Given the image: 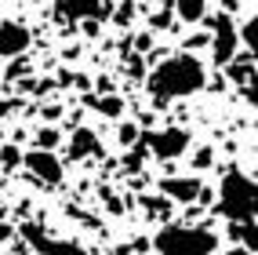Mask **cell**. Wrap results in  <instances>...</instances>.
<instances>
[{
	"label": "cell",
	"mask_w": 258,
	"mask_h": 255,
	"mask_svg": "<svg viewBox=\"0 0 258 255\" xmlns=\"http://www.w3.org/2000/svg\"><path fill=\"white\" fill-rule=\"evenodd\" d=\"M29 51V29L22 22H0V59H22Z\"/></svg>",
	"instance_id": "obj_9"
},
{
	"label": "cell",
	"mask_w": 258,
	"mask_h": 255,
	"mask_svg": "<svg viewBox=\"0 0 258 255\" xmlns=\"http://www.w3.org/2000/svg\"><path fill=\"white\" fill-rule=\"evenodd\" d=\"M131 47H135V55H146V51L153 47V33H139V37H135V44H131Z\"/></svg>",
	"instance_id": "obj_26"
},
{
	"label": "cell",
	"mask_w": 258,
	"mask_h": 255,
	"mask_svg": "<svg viewBox=\"0 0 258 255\" xmlns=\"http://www.w3.org/2000/svg\"><path fill=\"white\" fill-rule=\"evenodd\" d=\"M142 146L160 161H175L189 149V131L182 128H160V131H146L142 135Z\"/></svg>",
	"instance_id": "obj_5"
},
{
	"label": "cell",
	"mask_w": 258,
	"mask_h": 255,
	"mask_svg": "<svg viewBox=\"0 0 258 255\" xmlns=\"http://www.w3.org/2000/svg\"><path fill=\"white\" fill-rule=\"evenodd\" d=\"M160 193H164L167 200L189 204V200H200L204 186H200L197 179H189V175H178V179H164V182H160Z\"/></svg>",
	"instance_id": "obj_10"
},
{
	"label": "cell",
	"mask_w": 258,
	"mask_h": 255,
	"mask_svg": "<svg viewBox=\"0 0 258 255\" xmlns=\"http://www.w3.org/2000/svg\"><path fill=\"white\" fill-rule=\"evenodd\" d=\"M229 237L236 244H244L251 255H258V223L247 219V223H229Z\"/></svg>",
	"instance_id": "obj_12"
},
{
	"label": "cell",
	"mask_w": 258,
	"mask_h": 255,
	"mask_svg": "<svg viewBox=\"0 0 258 255\" xmlns=\"http://www.w3.org/2000/svg\"><path fill=\"white\" fill-rule=\"evenodd\" d=\"M218 212L229 223H247L258 215V179L244 172H229L218 186Z\"/></svg>",
	"instance_id": "obj_2"
},
{
	"label": "cell",
	"mask_w": 258,
	"mask_h": 255,
	"mask_svg": "<svg viewBox=\"0 0 258 255\" xmlns=\"http://www.w3.org/2000/svg\"><path fill=\"white\" fill-rule=\"evenodd\" d=\"M58 142H62V135H58L55 128H40V131H37V149H47V153H51Z\"/></svg>",
	"instance_id": "obj_20"
},
{
	"label": "cell",
	"mask_w": 258,
	"mask_h": 255,
	"mask_svg": "<svg viewBox=\"0 0 258 255\" xmlns=\"http://www.w3.org/2000/svg\"><path fill=\"white\" fill-rule=\"evenodd\" d=\"M226 255H251V251H247V248H244V244H233V248H229V251H226Z\"/></svg>",
	"instance_id": "obj_32"
},
{
	"label": "cell",
	"mask_w": 258,
	"mask_h": 255,
	"mask_svg": "<svg viewBox=\"0 0 258 255\" xmlns=\"http://www.w3.org/2000/svg\"><path fill=\"white\" fill-rule=\"evenodd\" d=\"M204 84H208V70H204V62L197 55H171L146 77V88H149L157 106H164L171 98L193 95V91L204 88Z\"/></svg>",
	"instance_id": "obj_1"
},
{
	"label": "cell",
	"mask_w": 258,
	"mask_h": 255,
	"mask_svg": "<svg viewBox=\"0 0 258 255\" xmlns=\"http://www.w3.org/2000/svg\"><path fill=\"white\" fill-rule=\"evenodd\" d=\"M142 204H146V212L153 215V219H167V212H171V200L167 197H142Z\"/></svg>",
	"instance_id": "obj_18"
},
{
	"label": "cell",
	"mask_w": 258,
	"mask_h": 255,
	"mask_svg": "<svg viewBox=\"0 0 258 255\" xmlns=\"http://www.w3.org/2000/svg\"><path fill=\"white\" fill-rule=\"evenodd\" d=\"M185 47H211V33H193L185 40Z\"/></svg>",
	"instance_id": "obj_27"
},
{
	"label": "cell",
	"mask_w": 258,
	"mask_h": 255,
	"mask_svg": "<svg viewBox=\"0 0 258 255\" xmlns=\"http://www.w3.org/2000/svg\"><path fill=\"white\" fill-rule=\"evenodd\" d=\"M127 77H135V80L146 77V62H142V55H127Z\"/></svg>",
	"instance_id": "obj_24"
},
{
	"label": "cell",
	"mask_w": 258,
	"mask_h": 255,
	"mask_svg": "<svg viewBox=\"0 0 258 255\" xmlns=\"http://www.w3.org/2000/svg\"><path fill=\"white\" fill-rule=\"evenodd\" d=\"M11 237V226H0V241H8Z\"/></svg>",
	"instance_id": "obj_34"
},
{
	"label": "cell",
	"mask_w": 258,
	"mask_h": 255,
	"mask_svg": "<svg viewBox=\"0 0 258 255\" xmlns=\"http://www.w3.org/2000/svg\"><path fill=\"white\" fill-rule=\"evenodd\" d=\"M0 164H4V168H15V164H22V153H19V146H15V142L0 146Z\"/></svg>",
	"instance_id": "obj_22"
},
{
	"label": "cell",
	"mask_w": 258,
	"mask_h": 255,
	"mask_svg": "<svg viewBox=\"0 0 258 255\" xmlns=\"http://www.w3.org/2000/svg\"><path fill=\"white\" fill-rule=\"evenodd\" d=\"M88 102H91L102 117H113V121L124 113V98H120V95H98V98H88Z\"/></svg>",
	"instance_id": "obj_14"
},
{
	"label": "cell",
	"mask_w": 258,
	"mask_h": 255,
	"mask_svg": "<svg viewBox=\"0 0 258 255\" xmlns=\"http://www.w3.org/2000/svg\"><path fill=\"white\" fill-rule=\"evenodd\" d=\"M211 161H215V149H211V146H200V149L193 153V168H197V172L211 168Z\"/></svg>",
	"instance_id": "obj_23"
},
{
	"label": "cell",
	"mask_w": 258,
	"mask_h": 255,
	"mask_svg": "<svg viewBox=\"0 0 258 255\" xmlns=\"http://www.w3.org/2000/svg\"><path fill=\"white\" fill-rule=\"evenodd\" d=\"M58 113H62V106H44V117H47V121H55Z\"/></svg>",
	"instance_id": "obj_31"
},
{
	"label": "cell",
	"mask_w": 258,
	"mask_h": 255,
	"mask_svg": "<svg viewBox=\"0 0 258 255\" xmlns=\"http://www.w3.org/2000/svg\"><path fill=\"white\" fill-rule=\"evenodd\" d=\"M204 26L211 33V59L218 66H229L236 59V44H240V33L233 26V15L218 11V15H204Z\"/></svg>",
	"instance_id": "obj_4"
},
{
	"label": "cell",
	"mask_w": 258,
	"mask_h": 255,
	"mask_svg": "<svg viewBox=\"0 0 258 255\" xmlns=\"http://www.w3.org/2000/svg\"><path fill=\"white\" fill-rule=\"evenodd\" d=\"M55 15L62 22H88V19H106L113 15V8L106 0H55Z\"/></svg>",
	"instance_id": "obj_6"
},
{
	"label": "cell",
	"mask_w": 258,
	"mask_h": 255,
	"mask_svg": "<svg viewBox=\"0 0 258 255\" xmlns=\"http://www.w3.org/2000/svg\"><path fill=\"white\" fill-rule=\"evenodd\" d=\"M26 73V59H11V70H8V80H15V77H22Z\"/></svg>",
	"instance_id": "obj_28"
},
{
	"label": "cell",
	"mask_w": 258,
	"mask_h": 255,
	"mask_svg": "<svg viewBox=\"0 0 258 255\" xmlns=\"http://www.w3.org/2000/svg\"><path fill=\"white\" fill-rule=\"evenodd\" d=\"M91 153H98V139L91 128H77L73 139H70V161H84L91 157Z\"/></svg>",
	"instance_id": "obj_11"
},
{
	"label": "cell",
	"mask_w": 258,
	"mask_h": 255,
	"mask_svg": "<svg viewBox=\"0 0 258 255\" xmlns=\"http://www.w3.org/2000/svg\"><path fill=\"white\" fill-rule=\"evenodd\" d=\"M149 26L153 29H171V26H175V0H167V4L149 19Z\"/></svg>",
	"instance_id": "obj_16"
},
{
	"label": "cell",
	"mask_w": 258,
	"mask_h": 255,
	"mask_svg": "<svg viewBox=\"0 0 258 255\" xmlns=\"http://www.w3.org/2000/svg\"><path fill=\"white\" fill-rule=\"evenodd\" d=\"M22 241L29 248H37L40 255H88V251H84L80 244H73V241H51L37 223H22Z\"/></svg>",
	"instance_id": "obj_7"
},
{
	"label": "cell",
	"mask_w": 258,
	"mask_h": 255,
	"mask_svg": "<svg viewBox=\"0 0 258 255\" xmlns=\"http://www.w3.org/2000/svg\"><path fill=\"white\" fill-rule=\"evenodd\" d=\"M98 29H102L98 19H88V22H84V33H88V37H98Z\"/></svg>",
	"instance_id": "obj_29"
},
{
	"label": "cell",
	"mask_w": 258,
	"mask_h": 255,
	"mask_svg": "<svg viewBox=\"0 0 258 255\" xmlns=\"http://www.w3.org/2000/svg\"><path fill=\"white\" fill-rule=\"evenodd\" d=\"M109 19L116 22V26H131V19H135V4H131V0H120V4L113 8V15H109Z\"/></svg>",
	"instance_id": "obj_17"
},
{
	"label": "cell",
	"mask_w": 258,
	"mask_h": 255,
	"mask_svg": "<svg viewBox=\"0 0 258 255\" xmlns=\"http://www.w3.org/2000/svg\"><path fill=\"white\" fill-rule=\"evenodd\" d=\"M22 164L29 168V175L37 179V182H47V186H58V182H62V161L55 157V153H47V149L26 153Z\"/></svg>",
	"instance_id": "obj_8"
},
{
	"label": "cell",
	"mask_w": 258,
	"mask_h": 255,
	"mask_svg": "<svg viewBox=\"0 0 258 255\" xmlns=\"http://www.w3.org/2000/svg\"><path fill=\"white\" fill-rule=\"evenodd\" d=\"M139 142H142L139 124H120V146H139Z\"/></svg>",
	"instance_id": "obj_21"
},
{
	"label": "cell",
	"mask_w": 258,
	"mask_h": 255,
	"mask_svg": "<svg viewBox=\"0 0 258 255\" xmlns=\"http://www.w3.org/2000/svg\"><path fill=\"white\" fill-rule=\"evenodd\" d=\"M98 95H113V80H109V77L98 80Z\"/></svg>",
	"instance_id": "obj_30"
},
{
	"label": "cell",
	"mask_w": 258,
	"mask_h": 255,
	"mask_svg": "<svg viewBox=\"0 0 258 255\" xmlns=\"http://www.w3.org/2000/svg\"><path fill=\"white\" fill-rule=\"evenodd\" d=\"M244 98H247V106L258 110V77H251V80L244 84Z\"/></svg>",
	"instance_id": "obj_25"
},
{
	"label": "cell",
	"mask_w": 258,
	"mask_h": 255,
	"mask_svg": "<svg viewBox=\"0 0 258 255\" xmlns=\"http://www.w3.org/2000/svg\"><path fill=\"white\" fill-rule=\"evenodd\" d=\"M153 248L160 255H211L218 248V237L208 226H160V233L153 237Z\"/></svg>",
	"instance_id": "obj_3"
},
{
	"label": "cell",
	"mask_w": 258,
	"mask_h": 255,
	"mask_svg": "<svg viewBox=\"0 0 258 255\" xmlns=\"http://www.w3.org/2000/svg\"><path fill=\"white\" fill-rule=\"evenodd\" d=\"M236 4H240V0H222V8H226V15H229V11H233Z\"/></svg>",
	"instance_id": "obj_33"
},
{
	"label": "cell",
	"mask_w": 258,
	"mask_h": 255,
	"mask_svg": "<svg viewBox=\"0 0 258 255\" xmlns=\"http://www.w3.org/2000/svg\"><path fill=\"white\" fill-rule=\"evenodd\" d=\"M226 73H229V80H236V84H247V80L254 77V66H251L247 55H236V59L226 66Z\"/></svg>",
	"instance_id": "obj_15"
},
{
	"label": "cell",
	"mask_w": 258,
	"mask_h": 255,
	"mask_svg": "<svg viewBox=\"0 0 258 255\" xmlns=\"http://www.w3.org/2000/svg\"><path fill=\"white\" fill-rule=\"evenodd\" d=\"M204 15H208V0H175V19L204 22Z\"/></svg>",
	"instance_id": "obj_13"
},
{
	"label": "cell",
	"mask_w": 258,
	"mask_h": 255,
	"mask_svg": "<svg viewBox=\"0 0 258 255\" xmlns=\"http://www.w3.org/2000/svg\"><path fill=\"white\" fill-rule=\"evenodd\" d=\"M240 37L247 40V51H251V59H258V15H254V19H251L244 29H240Z\"/></svg>",
	"instance_id": "obj_19"
}]
</instances>
